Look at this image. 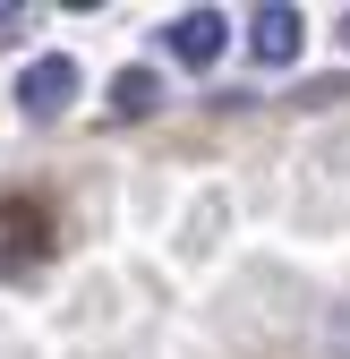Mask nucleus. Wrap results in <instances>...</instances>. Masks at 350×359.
<instances>
[{
    "instance_id": "obj_1",
    "label": "nucleus",
    "mask_w": 350,
    "mask_h": 359,
    "mask_svg": "<svg viewBox=\"0 0 350 359\" xmlns=\"http://www.w3.org/2000/svg\"><path fill=\"white\" fill-rule=\"evenodd\" d=\"M69 103H77V60L52 52V60H34V69L18 77V111H26V120H60Z\"/></svg>"
},
{
    "instance_id": "obj_2",
    "label": "nucleus",
    "mask_w": 350,
    "mask_h": 359,
    "mask_svg": "<svg viewBox=\"0 0 350 359\" xmlns=\"http://www.w3.org/2000/svg\"><path fill=\"white\" fill-rule=\"evenodd\" d=\"M299 43H308V26H299L290 0H265V9L248 18V52L265 60V69H290V60H299Z\"/></svg>"
},
{
    "instance_id": "obj_3",
    "label": "nucleus",
    "mask_w": 350,
    "mask_h": 359,
    "mask_svg": "<svg viewBox=\"0 0 350 359\" xmlns=\"http://www.w3.org/2000/svg\"><path fill=\"white\" fill-rule=\"evenodd\" d=\"M223 34H231V18L223 9H180L162 26V43H171V60H188V69H205V60H223Z\"/></svg>"
},
{
    "instance_id": "obj_4",
    "label": "nucleus",
    "mask_w": 350,
    "mask_h": 359,
    "mask_svg": "<svg viewBox=\"0 0 350 359\" xmlns=\"http://www.w3.org/2000/svg\"><path fill=\"white\" fill-rule=\"evenodd\" d=\"M154 103H162V77H154V69H120V77H111V111H120V120H146Z\"/></svg>"
}]
</instances>
